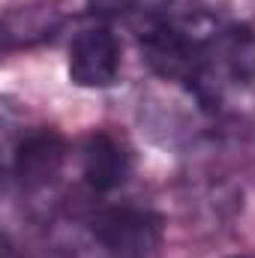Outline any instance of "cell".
Masks as SVG:
<instances>
[{"instance_id": "cell-2", "label": "cell", "mask_w": 255, "mask_h": 258, "mask_svg": "<svg viewBox=\"0 0 255 258\" xmlns=\"http://www.w3.org/2000/svg\"><path fill=\"white\" fill-rule=\"evenodd\" d=\"M69 81L78 87H111L120 75V42L105 24H93L75 33L66 60Z\"/></svg>"}, {"instance_id": "cell-3", "label": "cell", "mask_w": 255, "mask_h": 258, "mask_svg": "<svg viewBox=\"0 0 255 258\" xmlns=\"http://www.w3.org/2000/svg\"><path fill=\"white\" fill-rule=\"evenodd\" d=\"M63 159V138L54 129H33L18 141L15 156H12V168H15V177L24 189H42L60 174Z\"/></svg>"}, {"instance_id": "cell-4", "label": "cell", "mask_w": 255, "mask_h": 258, "mask_svg": "<svg viewBox=\"0 0 255 258\" xmlns=\"http://www.w3.org/2000/svg\"><path fill=\"white\" fill-rule=\"evenodd\" d=\"M129 174L126 147L111 132H93L81 150V177L93 192L105 195L117 189Z\"/></svg>"}, {"instance_id": "cell-1", "label": "cell", "mask_w": 255, "mask_h": 258, "mask_svg": "<svg viewBox=\"0 0 255 258\" xmlns=\"http://www.w3.org/2000/svg\"><path fill=\"white\" fill-rule=\"evenodd\" d=\"M90 231L111 258H153L162 246L159 213L138 204H111L96 210Z\"/></svg>"}, {"instance_id": "cell-6", "label": "cell", "mask_w": 255, "mask_h": 258, "mask_svg": "<svg viewBox=\"0 0 255 258\" xmlns=\"http://www.w3.org/2000/svg\"><path fill=\"white\" fill-rule=\"evenodd\" d=\"M234 258H246V255H234Z\"/></svg>"}, {"instance_id": "cell-5", "label": "cell", "mask_w": 255, "mask_h": 258, "mask_svg": "<svg viewBox=\"0 0 255 258\" xmlns=\"http://www.w3.org/2000/svg\"><path fill=\"white\" fill-rule=\"evenodd\" d=\"M180 0H87L90 12L99 18H159L174 12Z\"/></svg>"}]
</instances>
